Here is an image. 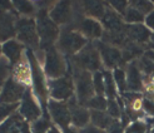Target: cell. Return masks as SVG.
<instances>
[{
    "instance_id": "cell-7",
    "label": "cell",
    "mask_w": 154,
    "mask_h": 133,
    "mask_svg": "<svg viewBox=\"0 0 154 133\" xmlns=\"http://www.w3.org/2000/svg\"><path fill=\"white\" fill-rule=\"evenodd\" d=\"M45 70L50 77H60L65 73V63L55 48L47 49V64Z\"/></svg>"
},
{
    "instance_id": "cell-12",
    "label": "cell",
    "mask_w": 154,
    "mask_h": 133,
    "mask_svg": "<svg viewBox=\"0 0 154 133\" xmlns=\"http://www.w3.org/2000/svg\"><path fill=\"white\" fill-rule=\"evenodd\" d=\"M127 89L132 93L139 92L143 89V77L140 69L138 68L137 62H132L127 68Z\"/></svg>"
},
{
    "instance_id": "cell-13",
    "label": "cell",
    "mask_w": 154,
    "mask_h": 133,
    "mask_svg": "<svg viewBox=\"0 0 154 133\" xmlns=\"http://www.w3.org/2000/svg\"><path fill=\"white\" fill-rule=\"evenodd\" d=\"M49 111H50L53 119L63 128H65L72 119L70 111L68 109V107L63 103H59L57 100H51L49 103Z\"/></svg>"
},
{
    "instance_id": "cell-1",
    "label": "cell",
    "mask_w": 154,
    "mask_h": 133,
    "mask_svg": "<svg viewBox=\"0 0 154 133\" xmlns=\"http://www.w3.org/2000/svg\"><path fill=\"white\" fill-rule=\"evenodd\" d=\"M38 32H39V35L42 38L43 45L47 49L51 48L58 35V28L55 23L47 17V13L44 10H42L38 15Z\"/></svg>"
},
{
    "instance_id": "cell-23",
    "label": "cell",
    "mask_w": 154,
    "mask_h": 133,
    "mask_svg": "<svg viewBox=\"0 0 154 133\" xmlns=\"http://www.w3.org/2000/svg\"><path fill=\"white\" fill-rule=\"evenodd\" d=\"M104 85H105V94L108 96V99H115L117 96V85H115L113 73L110 72H104Z\"/></svg>"
},
{
    "instance_id": "cell-20",
    "label": "cell",
    "mask_w": 154,
    "mask_h": 133,
    "mask_svg": "<svg viewBox=\"0 0 154 133\" xmlns=\"http://www.w3.org/2000/svg\"><path fill=\"white\" fill-rule=\"evenodd\" d=\"M21 45L15 42V40H9L3 45V52L8 57V59H10V62L13 63H18L20 55H21Z\"/></svg>"
},
{
    "instance_id": "cell-37",
    "label": "cell",
    "mask_w": 154,
    "mask_h": 133,
    "mask_svg": "<svg viewBox=\"0 0 154 133\" xmlns=\"http://www.w3.org/2000/svg\"><path fill=\"white\" fill-rule=\"evenodd\" d=\"M144 21H145V27H147L148 29L154 30V10L152 13H149L147 17L144 18Z\"/></svg>"
},
{
    "instance_id": "cell-9",
    "label": "cell",
    "mask_w": 154,
    "mask_h": 133,
    "mask_svg": "<svg viewBox=\"0 0 154 133\" xmlns=\"http://www.w3.org/2000/svg\"><path fill=\"white\" fill-rule=\"evenodd\" d=\"M125 35L128 38L129 42H132L134 44H145L150 42L152 33L150 30L143 25V24H132V25H127L125 29Z\"/></svg>"
},
{
    "instance_id": "cell-15",
    "label": "cell",
    "mask_w": 154,
    "mask_h": 133,
    "mask_svg": "<svg viewBox=\"0 0 154 133\" xmlns=\"http://www.w3.org/2000/svg\"><path fill=\"white\" fill-rule=\"evenodd\" d=\"M20 113L28 121H35L40 114L39 107L36 106V103L34 102L32 94L29 92H25V94H24V102H23V106L20 108Z\"/></svg>"
},
{
    "instance_id": "cell-26",
    "label": "cell",
    "mask_w": 154,
    "mask_h": 133,
    "mask_svg": "<svg viewBox=\"0 0 154 133\" xmlns=\"http://www.w3.org/2000/svg\"><path fill=\"white\" fill-rule=\"evenodd\" d=\"M113 78L117 88L120 92H124L127 89V74L122 68H115L113 72Z\"/></svg>"
},
{
    "instance_id": "cell-3",
    "label": "cell",
    "mask_w": 154,
    "mask_h": 133,
    "mask_svg": "<svg viewBox=\"0 0 154 133\" xmlns=\"http://www.w3.org/2000/svg\"><path fill=\"white\" fill-rule=\"evenodd\" d=\"M75 63L78 65V68H82L83 70H95L98 72V69L100 68V55H99L98 49H95L94 46H87L83 48L80 53L75 58Z\"/></svg>"
},
{
    "instance_id": "cell-11",
    "label": "cell",
    "mask_w": 154,
    "mask_h": 133,
    "mask_svg": "<svg viewBox=\"0 0 154 133\" xmlns=\"http://www.w3.org/2000/svg\"><path fill=\"white\" fill-rule=\"evenodd\" d=\"M24 94V88L17 82L9 79L3 88V92L0 94V102L4 104H14L18 99L21 98Z\"/></svg>"
},
{
    "instance_id": "cell-27",
    "label": "cell",
    "mask_w": 154,
    "mask_h": 133,
    "mask_svg": "<svg viewBox=\"0 0 154 133\" xmlns=\"http://www.w3.org/2000/svg\"><path fill=\"white\" fill-rule=\"evenodd\" d=\"M93 111H102L104 112L108 106V100H105L104 96H95L91 99H89V102L87 103Z\"/></svg>"
},
{
    "instance_id": "cell-24",
    "label": "cell",
    "mask_w": 154,
    "mask_h": 133,
    "mask_svg": "<svg viewBox=\"0 0 154 133\" xmlns=\"http://www.w3.org/2000/svg\"><path fill=\"white\" fill-rule=\"evenodd\" d=\"M14 75L19 82H23V83L29 82L30 72L25 62H18V64L15 65V69H14Z\"/></svg>"
},
{
    "instance_id": "cell-8",
    "label": "cell",
    "mask_w": 154,
    "mask_h": 133,
    "mask_svg": "<svg viewBox=\"0 0 154 133\" xmlns=\"http://www.w3.org/2000/svg\"><path fill=\"white\" fill-rule=\"evenodd\" d=\"M28 57L30 60V65H32V70H33V83H34V89L36 92L38 97L40 98V100L43 102V104H45V100H47V89H45V82H44V77L43 73L40 72L39 65H38L35 57L32 54V52H28Z\"/></svg>"
},
{
    "instance_id": "cell-34",
    "label": "cell",
    "mask_w": 154,
    "mask_h": 133,
    "mask_svg": "<svg viewBox=\"0 0 154 133\" xmlns=\"http://www.w3.org/2000/svg\"><path fill=\"white\" fill-rule=\"evenodd\" d=\"M109 5L112 6V9H113L114 11H117L118 14L123 15V14L125 13V10L128 9L129 3H128V2H112Z\"/></svg>"
},
{
    "instance_id": "cell-21",
    "label": "cell",
    "mask_w": 154,
    "mask_h": 133,
    "mask_svg": "<svg viewBox=\"0 0 154 133\" xmlns=\"http://www.w3.org/2000/svg\"><path fill=\"white\" fill-rule=\"evenodd\" d=\"M84 10L88 14H90L91 17L95 18H103V15L106 10V4L100 3V2H87L84 3Z\"/></svg>"
},
{
    "instance_id": "cell-17",
    "label": "cell",
    "mask_w": 154,
    "mask_h": 133,
    "mask_svg": "<svg viewBox=\"0 0 154 133\" xmlns=\"http://www.w3.org/2000/svg\"><path fill=\"white\" fill-rule=\"evenodd\" d=\"M70 116H72V119L74 122V124L76 127H84L85 124L89 122L90 119V113L87 111L85 108H82L78 107L74 100L70 102Z\"/></svg>"
},
{
    "instance_id": "cell-18",
    "label": "cell",
    "mask_w": 154,
    "mask_h": 133,
    "mask_svg": "<svg viewBox=\"0 0 154 133\" xmlns=\"http://www.w3.org/2000/svg\"><path fill=\"white\" fill-rule=\"evenodd\" d=\"M72 18V9L70 3H58L57 6L54 8L51 11V19L54 23H59V24H64L69 21Z\"/></svg>"
},
{
    "instance_id": "cell-39",
    "label": "cell",
    "mask_w": 154,
    "mask_h": 133,
    "mask_svg": "<svg viewBox=\"0 0 154 133\" xmlns=\"http://www.w3.org/2000/svg\"><path fill=\"white\" fill-rule=\"evenodd\" d=\"M147 57H149L153 62H154V50H150V52H147V54H145Z\"/></svg>"
},
{
    "instance_id": "cell-43",
    "label": "cell",
    "mask_w": 154,
    "mask_h": 133,
    "mask_svg": "<svg viewBox=\"0 0 154 133\" xmlns=\"http://www.w3.org/2000/svg\"><path fill=\"white\" fill-rule=\"evenodd\" d=\"M49 133H59V132H58L57 129H54V128H53V129H50V132H49Z\"/></svg>"
},
{
    "instance_id": "cell-32",
    "label": "cell",
    "mask_w": 154,
    "mask_h": 133,
    "mask_svg": "<svg viewBox=\"0 0 154 133\" xmlns=\"http://www.w3.org/2000/svg\"><path fill=\"white\" fill-rule=\"evenodd\" d=\"M128 133H147V124L140 121H135L129 126Z\"/></svg>"
},
{
    "instance_id": "cell-10",
    "label": "cell",
    "mask_w": 154,
    "mask_h": 133,
    "mask_svg": "<svg viewBox=\"0 0 154 133\" xmlns=\"http://www.w3.org/2000/svg\"><path fill=\"white\" fill-rule=\"evenodd\" d=\"M50 92L55 99H68L73 96V82L69 77L50 82Z\"/></svg>"
},
{
    "instance_id": "cell-14",
    "label": "cell",
    "mask_w": 154,
    "mask_h": 133,
    "mask_svg": "<svg viewBox=\"0 0 154 133\" xmlns=\"http://www.w3.org/2000/svg\"><path fill=\"white\" fill-rule=\"evenodd\" d=\"M102 21L105 27V29L110 33H122L124 32L125 27L123 25V20L120 14H118L117 11H114L113 9L106 8V10L102 18Z\"/></svg>"
},
{
    "instance_id": "cell-5",
    "label": "cell",
    "mask_w": 154,
    "mask_h": 133,
    "mask_svg": "<svg viewBox=\"0 0 154 133\" xmlns=\"http://www.w3.org/2000/svg\"><path fill=\"white\" fill-rule=\"evenodd\" d=\"M99 55L102 57L104 64L108 68H118L123 62V54L117 46L109 45L106 43H97Z\"/></svg>"
},
{
    "instance_id": "cell-19",
    "label": "cell",
    "mask_w": 154,
    "mask_h": 133,
    "mask_svg": "<svg viewBox=\"0 0 154 133\" xmlns=\"http://www.w3.org/2000/svg\"><path fill=\"white\" fill-rule=\"evenodd\" d=\"M90 119L94 126L99 129H108L110 127V124L114 122V119L109 114L102 111H93L90 113Z\"/></svg>"
},
{
    "instance_id": "cell-29",
    "label": "cell",
    "mask_w": 154,
    "mask_h": 133,
    "mask_svg": "<svg viewBox=\"0 0 154 133\" xmlns=\"http://www.w3.org/2000/svg\"><path fill=\"white\" fill-rule=\"evenodd\" d=\"M130 5L139 10L144 17H147L149 13H152L154 10V3L153 2H144V0L143 2H132Z\"/></svg>"
},
{
    "instance_id": "cell-40",
    "label": "cell",
    "mask_w": 154,
    "mask_h": 133,
    "mask_svg": "<svg viewBox=\"0 0 154 133\" xmlns=\"http://www.w3.org/2000/svg\"><path fill=\"white\" fill-rule=\"evenodd\" d=\"M64 133H75V131H74V129H72V128L65 127V128H64Z\"/></svg>"
},
{
    "instance_id": "cell-36",
    "label": "cell",
    "mask_w": 154,
    "mask_h": 133,
    "mask_svg": "<svg viewBox=\"0 0 154 133\" xmlns=\"http://www.w3.org/2000/svg\"><path fill=\"white\" fill-rule=\"evenodd\" d=\"M143 109L145 111V113H148L150 116H154V100L153 99H144L143 100Z\"/></svg>"
},
{
    "instance_id": "cell-25",
    "label": "cell",
    "mask_w": 154,
    "mask_h": 133,
    "mask_svg": "<svg viewBox=\"0 0 154 133\" xmlns=\"http://www.w3.org/2000/svg\"><path fill=\"white\" fill-rule=\"evenodd\" d=\"M137 64H138V68L140 69V72H143L145 74V77L154 74V62L149 57L144 55V57L139 58V60L137 62Z\"/></svg>"
},
{
    "instance_id": "cell-31",
    "label": "cell",
    "mask_w": 154,
    "mask_h": 133,
    "mask_svg": "<svg viewBox=\"0 0 154 133\" xmlns=\"http://www.w3.org/2000/svg\"><path fill=\"white\" fill-rule=\"evenodd\" d=\"M33 133H45L49 128V122L47 118H43V119H38L34 122L33 124Z\"/></svg>"
},
{
    "instance_id": "cell-22",
    "label": "cell",
    "mask_w": 154,
    "mask_h": 133,
    "mask_svg": "<svg viewBox=\"0 0 154 133\" xmlns=\"http://www.w3.org/2000/svg\"><path fill=\"white\" fill-rule=\"evenodd\" d=\"M123 18H124V20L127 23H129V25H132V24H142V21L144 20L145 17L138 9H135L134 6L130 5V3H129L128 9L125 10L124 14H123Z\"/></svg>"
},
{
    "instance_id": "cell-4",
    "label": "cell",
    "mask_w": 154,
    "mask_h": 133,
    "mask_svg": "<svg viewBox=\"0 0 154 133\" xmlns=\"http://www.w3.org/2000/svg\"><path fill=\"white\" fill-rule=\"evenodd\" d=\"M85 44H87V39L82 34L73 32L70 29L64 30L59 39V46L61 48V50L65 53H69V54L79 52L80 49L84 48Z\"/></svg>"
},
{
    "instance_id": "cell-44",
    "label": "cell",
    "mask_w": 154,
    "mask_h": 133,
    "mask_svg": "<svg viewBox=\"0 0 154 133\" xmlns=\"http://www.w3.org/2000/svg\"><path fill=\"white\" fill-rule=\"evenodd\" d=\"M150 133H154V127L152 128V131H150Z\"/></svg>"
},
{
    "instance_id": "cell-33",
    "label": "cell",
    "mask_w": 154,
    "mask_h": 133,
    "mask_svg": "<svg viewBox=\"0 0 154 133\" xmlns=\"http://www.w3.org/2000/svg\"><path fill=\"white\" fill-rule=\"evenodd\" d=\"M14 5L18 8V10L23 14H33L34 13V6L32 3L29 2H17Z\"/></svg>"
},
{
    "instance_id": "cell-6",
    "label": "cell",
    "mask_w": 154,
    "mask_h": 133,
    "mask_svg": "<svg viewBox=\"0 0 154 133\" xmlns=\"http://www.w3.org/2000/svg\"><path fill=\"white\" fill-rule=\"evenodd\" d=\"M18 30V38L25 44L33 46L38 45V36H36V30H35V23L30 19H21L17 24Z\"/></svg>"
},
{
    "instance_id": "cell-28",
    "label": "cell",
    "mask_w": 154,
    "mask_h": 133,
    "mask_svg": "<svg viewBox=\"0 0 154 133\" xmlns=\"http://www.w3.org/2000/svg\"><path fill=\"white\" fill-rule=\"evenodd\" d=\"M93 85L94 92L97 96H103L105 93V85H104V75L100 72H95L93 75Z\"/></svg>"
},
{
    "instance_id": "cell-38",
    "label": "cell",
    "mask_w": 154,
    "mask_h": 133,
    "mask_svg": "<svg viewBox=\"0 0 154 133\" xmlns=\"http://www.w3.org/2000/svg\"><path fill=\"white\" fill-rule=\"evenodd\" d=\"M80 133H104L103 129H99L95 126H90V127H85L80 131Z\"/></svg>"
},
{
    "instance_id": "cell-35",
    "label": "cell",
    "mask_w": 154,
    "mask_h": 133,
    "mask_svg": "<svg viewBox=\"0 0 154 133\" xmlns=\"http://www.w3.org/2000/svg\"><path fill=\"white\" fill-rule=\"evenodd\" d=\"M15 108H17L15 103L14 104H4V103L0 104V121H3L5 117L9 116Z\"/></svg>"
},
{
    "instance_id": "cell-42",
    "label": "cell",
    "mask_w": 154,
    "mask_h": 133,
    "mask_svg": "<svg viewBox=\"0 0 154 133\" xmlns=\"http://www.w3.org/2000/svg\"><path fill=\"white\" fill-rule=\"evenodd\" d=\"M23 129H24V133H29L28 127H26V126H24V124H23Z\"/></svg>"
},
{
    "instance_id": "cell-2",
    "label": "cell",
    "mask_w": 154,
    "mask_h": 133,
    "mask_svg": "<svg viewBox=\"0 0 154 133\" xmlns=\"http://www.w3.org/2000/svg\"><path fill=\"white\" fill-rule=\"evenodd\" d=\"M76 79V93L80 103H88L89 99L94 97V85H93V77L90 75L87 70H79L76 69L75 74Z\"/></svg>"
},
{
    "instance_id": "cell-16",
    "label": "cell",
    "mask_w": 154,
    "mask_h": 133,
    "mask_svg": "<svg viewBox=\"0 0 154 133\" xmlns=\"http://www.w3.org/2000/svg\"><path fill=\"white\" fill-rule=\"evenodd\" d=\"M78 28L89 38H100L103 35L102 25L94 19H82L78 24Z\"/></svg>"
},
{
    "instance_id": "cell-30",
    "label": "cell",
    "mask_w": 154,
    "mask_h": 133,
    "mask_svg": "<svg viewBox=\"0 0 154 133\" xmlns=\"http://www.w3.org/2000/svg\"><path fill=\"white\" fill-rule=\"evenodd\" d=\"M106 109H108V114H109L112 118L117 119L122 116V112H120V107L118 104V102L115 99H108V106H106Z\"/></svg>"
},
{
    "instance_id": "cell-41",
    "label": "cell",
    "mask_w": 154,
    "mask_h": 133,
    "mask_svg": "<svg viewBox=\"0 0 154 133\" xmlns=\"http://www.w3.org/2000/svg\"><path fill=\"white\" fill-rule=\"evenodd\" d=\"M149 45L154 49V34H152V38H150V42H149Z\"/></svg>"
}]
</instances>
